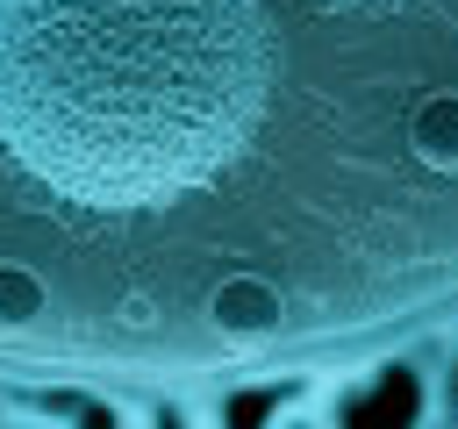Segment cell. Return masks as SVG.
<instances>
[{
  "mask_svg": "<svg viewBox=\"0 0 458 429\" xmlns=\"http://www.w3.org/2000/svg\"><path fill=\"white\" fill-rule=\"evenodd\" d=\"M129 429H136V422H129Z\"/></svg>",
  "mask_w": 458,
  "mask_h": 429,
  "instance_id": "cell-7",
  "label": "cell"
},
{
  "mask_svg": "<svg viewBox=\"0 0 458 429\" xmlns=\"http://www.w3.org/2000/svg\"><path fill=\"white\" fill-rule=\"evenodd\" d=\"M136 429H208V415H200V400H193V393L157 386V393H143V400H136Z\"/></svg>",
  "mask_w": 458,
  "mask_h": 429,
  "instance_id": "cell-1",
  "label": "cell"
},
{
  "mask_svg": "<svg viewBox=\"0 0 458 429\" xmlns=\"http://www.w3.org/2000/svg\"><path fill=\"white\" fill-rule=\"evenodd\" d=\"M415 429H451V422H444V415H422V422H415Z\"/></svg>",
  "mask_w": 458,
  "mask_h": 429,
  "instance_id": "cell-5",
  "label": "cell"
},
{
  "mask_svg": "<svg viewBox=\"0 0 458 429\" xmlns=\"http://www.w3.org/2000/svg\"><path fill=\"white\" fill-rule=\"evenodd\" d=\"M0 429H7V422H0Z\"/></svg>",
  "mask_w": 458,
  "mask_h": 429,
  "instance_id": "cell-6",
  "label": "cell"
},
{
  "mask_svg": "<svg viewBox=\"0 0 458 429\" xmlns=\"http://www.w3.org/2000/svg\"><path fill=\"white\" fill-rule=\"evenodd\" d=\"M429 415L458 422V343H451V358H444V365H437V379H429Z\"/></svg>",
  "mask_w": 458,
  "mask_h": 429,
  "instance_id": "cell-2",
  "label": "cell"
},
{
  "mask_svg": "<svg viewBox=\"0 0 458 429\" xmlns=\"http://www.w3.org/2000/svg\"><path fill=\"white\" fill-rule=\"evenodd\" d=\"M272 429H329V408H322V400H301V408H286Z\"/></svg>",
  "mask_w": 458,
  "mask_h": 429,
  "instance_id": "cell-3",
  "label": "cell"
},
{
  "mask_svg": "<svg viewBox=\"0 0 458 429\" xmlns=\"http://www.w3.org/2000/svg\"><path fill=\"white\" fill-rule=\"evenodd\" d=\"M7 429H64V422H29V415H14Z\"/></svg>",
  "mask_w": 458,
  "mask_h": 429,
  "instance_id": "cell-4",
  "label": "cell"
}]
</instances>
